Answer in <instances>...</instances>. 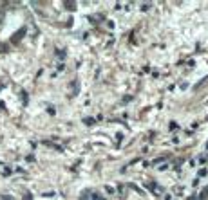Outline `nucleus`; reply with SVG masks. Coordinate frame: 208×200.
Segmentation results:
<instances>
[{"label":"nucleus","mask_w":208,"mask_h":200,"mask_svg":"<svg viewBox=\"0 0 208 200\" xmlns=\"http://www.w3.org/2000/svg\"><path fill=\"white\" fill-rule=\"evenodd\" d=\"M64 6L67 7V9H69V11H74V9H76V4H74V2H65Z\"/></svg>","instance_id":"nucleus-1"},{"label":"nucleus","mask_w":208,"mask_h":200,"mask_svg":"<svg viewBox=\"0 0 208 200\" xmlns=\"http://www.w3.org/2000/svg\"><path fill=\"white\" fill-rule=\"evenodd\" d=\"M141 7H143V11H149V7H150V4H143Z\"/></svg>","instance_id":"nucleus-2"},{"label":"nucleus","mask_w":208,"mask_h":200,"mask_svg":"<svg viewBox=\"0 0 208 200\" xmlns=\"http://www.w3.org/2000/svg\"><path fill=\"white\" fill-rule=\"evenodd\" d=\"M6 49H7L6 45H4V43H0V52H4V50H6Z\"/></svg>","instance_id":"nucleus-3"}]
</instances>
